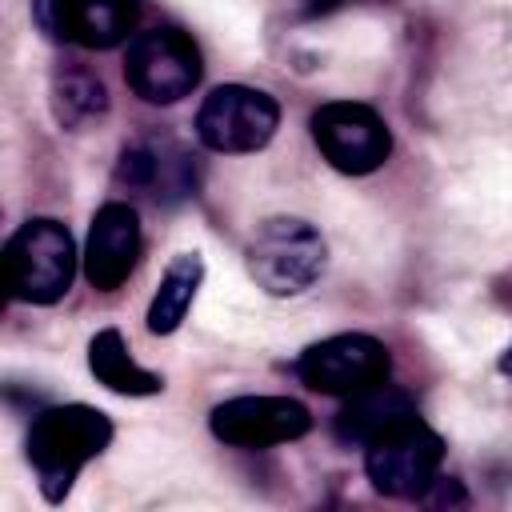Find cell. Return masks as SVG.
Wrapping results in <instances>:
<instances>
[{"label":"cell","mask_w":512,"mask_h":512,"mask_svg":"<svg viewBox=\"0 0 512 512\" xmlns=\"http://www.w3.org/2000/svg\"><path fill=\"white\" fill-rule=\"evenodd\" d=\"M112 444V420L92 404H56L44 408L28 428V464L36 472L40 496L60 504L80 468Z\"/></svg>","instance_id":"obj_1"},{"label":"cell","mask_w":512,"mask_h":512,"mask_svg":"<svg viewBox=\"0 0 512 512\" xmlns=\"http://www.w3.org/2000/svg\"><path fill=\"white\" fill-rule=\"evenodd\" d=\"M76 276V244L52 216L24 220L4 244L8 296L24 304H56Z\"/></svg>","instance_id":"obj_2"},{"label":"cell","mask_w":512,"mask_h":512,"mask_svg":"<svg viewBox=\"0 0 512 512\" xmlns=\"http://www.w3.org/2000/svg\"><path fill=\"white\" fill-rule=\"evenodd\" d=\"M324 236L300 216H272L248 244V272L268 296H300L324 272Z\"/></svg>","instance_id":"obj_3"},{"label":"cell","mask_w":512,"mask_h":512,"mask_svg":"<svg viewBox=\"0 0 512 512\" xmlns=\"http://www.w3.org/2000/svg\"><path fill=\"white\" fill-rule=\"evenodd\" d=\"M204 76L200 48L180 28H148L128 40L124 80L144 104H176Z\"/></svg>","instance_id":"obj_4"},{"label":"cell","mask_w":512,"mask_h":512,"mask_svg":"<svg viewBox=\"0 0 512 512\" xmlns=\"http://www.w3.org/2000/svg\"><path fill=\"white\" fill-rule=\"evenodd\" d=\"M444 460V440L412 416L408 424L384 432L364 448V468L376 492L396 496V500H424V492L436 484Z\"/></svg>","instance_id":"obj_5"},{"label":"cell","mask_w":512,"mask_h":512,"mask_svg":"<svg viewBox=\"0 0 512 512\" xmlns=\"http://www.w3.org/2000/svg\"><path fill=\"white\" fill-rule=\"evenodd\" d=\"M280 128V104L264 88L220 84L204 96L196 112V136L212 152H260Z\"/></svg>","instance_id":"obj_6"},{"label":"cell","mask_w":512,"mask_h":512,"mask_svg":"<svg viewBox=\"0 0 512 512\" xmlns=\"http://www.w3.org/2000/svg\"><path fill=\"white\" fill-rule=\"evenodd\" d=\"M308 128H312L320 156L344 176H368L392 152V132H388L384 116L368 104H356V100L320 104L312 112Z\"/></svg>","instance_id":"obj_7"},{"label":"cell","mask_w":512,"mask_h":512,"mask_svg":"<svg viewBox=\"0 0 512 512\" xmlns=\"http://www.w3.org/2000/svg\"><path fill=\"white\" fill-rule=\"evenodd\" d=\"M392 372V356L376 336L364 332H340L328 340H316L300 352L296 376L320 392V396H356L372 384H384Z\"/></svg>","instance_id":"obj_8"},{"label":"cell","mask_w":512,"mask_h":512,"mask_svg":"<svg viewBox=\"0 0 512 512\" xmlns=\"http://www.w3.org/2000/svg\"><path fill=\"white\" fill-rule=\"evenodd\" d=\"M208 424L232 448H272L300 440L312 428V412L288 396H232L212 408Z\"/></svg>","instance_id":"obj_9"},{"label":"cell","mask_w":512,"mask_h":512,"mask_svg":"<svg viewBox=\"0 0 512 512\" xmlns=\"http://www.w3.org/2000/svg\"><path fill=\"white\" fill-rule=\"evenodd\" d=\"M32 16L52 40L104 52L128 40L140 0H32Z\"/></svg>","instance_id":"obj_10"},{"label":"cell","mask_w":512,"mask_h":512,"mask_svg":"<svg viewBox=\"0 0 512 512\" xmlns=\"http://www.w3.org/2000/svg\"><path fill=\"white\" fill-rule=\"evenodd\" d=\"M116 180L156 204H176L196 192V160L168 136H144L120 152Z\"/></svg>","instance_id":"obj_11"},{"label":"cell","mask_w":512,"mask_h":512,"mask_svg":"<svg viewBox=\"0 0 512 512\" xmlns=\"http://www.w3.org/2000/svg\"><path fill=\"white\" fill-rule=\"evenodd\" d=\"M140 256V220L124 200H108L88 228L84 244V276L96 292H116Z\"/></svg>","instance_id":"obj_12"},{"label":"cell","mask_w":512,"mask_h":512,"mask_svg":"<svg viewBox=\"0 0 512 512\" xmlns=\"http://www.w3.org/2000/svg\"><path fill=\"white\" fill-rule=\"evenodd\" d=\"M416 416V404L404 388H392V384H372L356 396H344V408L336 412L332 420V432L340 444H356V448H368L372 440H380L384 432L408 424Z\"/></svg>","instance_id":"obj_13"},{"label":"cell","mask_w":512,"mask_h":512,"mask_svg":"<svg viewBox=\"0 0 512 512\" xmlns=\"http://www.w3.org/2000/svg\"><path fill=\"white\" fill-rule=\"evenodd\" d=\"M88 368L104 388H112L120 396H156V392H164V380L156 372L140 368L128 356V344L116 328H100L88 340Z\"/></svg>","instance_id":"obj_14"},{"label":"cell","mask_w":512,"mask_h":512,"mask_svg":"<svg viewBox=\"0 0 512 512\" xmlns=\"http://www.w3.org/2000/svg\"><path fill=\"white\" fill-rule=\"evenodd\" d=\"M200 280H204V260H200V252H180V256H172V264L164 268L160 288H156V296H152V304H148V332H152V336H172V332L184 324V316H188V308H192V300H196Z\"/></svg>","instance_id":"obj_15"},{"label":"cell","mask_w":512,"mask_h":512,"mask_svg":"<svg viewBox=\"0 0 512 512\" xmlns=\"http://www.w3.org/2000/svg\"><path fill=\"white\" fill-rule=\"evenodd\" d=\"M108 112V88L104 80L84 64H60L52 72V116L64 128H84Z\"/></svg>","instance_id":"obj_16"},{"label":"cell","mask_w":512,"mask_h":512,"mask_svg":"<svg viewBox=\"0 0 512 512\" xmlns=\"http://www.w3.org/2000/svg\"><path fill=\"white\" fill-rule=\"evenodd\" d=\"M340 4H344V0H304L300 8H304V16H312V20H316V16H328V12H336Z\"/></svg>","instance_id":"obj_17"},{"label":"cell","mask_w":512,"mask_h":512,"mask_svg":"<svg viewBox=\"0 0 512 512\" xmlns=\"http://www.w3.org/2000/svg\"><path fill=\"white\" fill-rule=\"evenodd\" d=\"M500 372H504V376H508V380H512V348H508V352H504V356H500Z\"/></svg>","instance_id":"obj_18"}]
</instances>
